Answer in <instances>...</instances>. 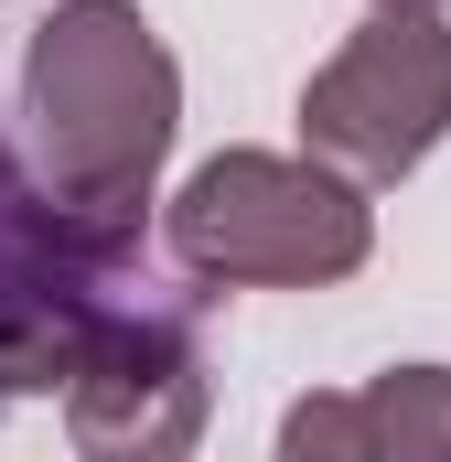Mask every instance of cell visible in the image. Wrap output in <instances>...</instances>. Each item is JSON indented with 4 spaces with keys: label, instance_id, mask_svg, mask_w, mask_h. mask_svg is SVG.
<instances>
[{
    "label": "cell",
    "instance_id": "6da1fadb",
    "mask_svg": "<svg viewBox=\"0 0 451 462\" xmlns=\"http://www.w3.org/2000/svg\"><path fill=\"white\" fill-rule=\"evenodd\" d=\"M22 118L54 205L97 226H140L183 129V65L140 22V0H54L43 32L22 43Z\"/></svg>",
    "mask_w": 451,
    "mask_h": 462
},
{
    "label": "cell",
    "instance_id": "7a4b0ae2",
    "mask_svg": "<svg viewBox=\"0 0 451 462\" xmlns=\"http://www.w3.org/2000/svg\"><path fill=\"white\" fill-rule=\"evenodd\" d=\"M129 301H151L140 226L54 205L43 172H22V151L0 140V409L54 398Z\"/></svg>",
    "mask_w": 451,
    "mask_h": 462
},
{
    "label": "cell",
    "instance_id": "3957f363",
    "mask_svg": "<svg viewBox=\"0 0 451 462\" xmlns=\"http://www.w3.org/2000/svg\"><path fill=\"white\" fill-rule=\"evenodd\" d=\"M365 247H376L365 194L290 151H216L172 194V258L226 291H323L365 269Z\"/></svg>",
    "mask_w": 451,
    "mask_h": 462
},
{
    "label": "cell",
    "instance_id": "277c9868",
    "mask_svg": "<svg viewBox=\"0 0 451 462\" xmlns=\"http://www.w3.org/2000/svg\"><path fill=\"white\" fill-rule=\"evenodd\" d=\"M441 140H451V32L441 22L376 11L334 65L301 87V162H323L354 194L419 172Z\"/></svg>",
    "mask_w": 451,
    "mask_h": 462
},
{
    "label": "cell",
    "instance_id": "5b68a950",
    "mask_svg": "<svg viewBox=\"0 0 451 462\" xmlns=\"http://www.w3.org/2000/svg\"><path fill=\"white\" fill-rule=\"evenodd\" d=\"M205 355L172 301H129L65 376V441L76 462H194L205 441Z\"/></svg>",
    "mask_w": 451,
    "mask_h": 462
},
{
    "label": "cell",
    "instance_id": "8992f818",
    "mask_svg": "<svg viewBox=\"0 0 451 462\" xmlns=\"http://www.w3.org/2000/svg\"><path fill=\"white\" fill-rule=\"evenodd\" d=\"M354 430L365 462H451V365H387L354 387Z\"/></svg>",
    "mask_w": 451,
    "mask_h": 462
},
{
    "label": "cell",
    "instance_id": "52a82bcc",
    "mask_svg": "<svg viewBox=\"0 0 451 462\" xmlns=\"http://www.w3.org/2000/svg\"><path fill=\"white\" fill-rule=\"evenodd\" d=\"M280 462H365V430H354V387H312L280 409Z\"/></svg>",
    "mask_w": 451,
    "mask_h": 462
},
{
    "label": "cell",
    "instance_id": "ba28073f",
    "mask_svg": "<svg viewBox=\"0 0 451 462\" xmlns=\"http://www.w3.org/2000/svg\"><path fill=\"white\" fill-rule=\"evenodd\" d=\"M376 11H398V22H441L451 0H376Z\"/></svg>",
    "mask_w": 451,
    "mask_h": 462
}]
</instances>
